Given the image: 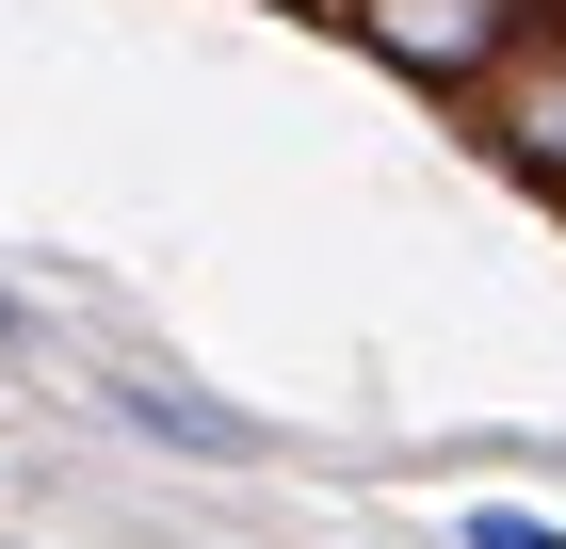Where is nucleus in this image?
<instances>
[{
  "label": "nucleus",
  "instance_id": "nucleus-3",
  "mask_svg": "<svg viewBox=\"0 0 566 549\" xmlns=\"http://www.w3.org/2000/svg\"><path fill=\"white\" fill-rule=\"evenodd\" d=\"M114 421H130L146 453H195V468H275V421H243V404H211V388H163V372L114 388Z\"/></svg>",
  "mask_w": 566,
  "mask_h": 549
},
{
  "label": "nucleus",
  "instance_id": "nucleus-2",
  "mask_svg": "<svg viewBox=\"0 0 566 549\" xmlns=\"http://www.w3.org/2000/svg\"><path fill=\"white\" fill-rule=\"evenodd\" d=\"M485 146H502V178H534V194H566V17H534L502 65L470 82Z\"/></svg>",
  "mask_w": 566,
  "mask_h": 549
},
{
  "label": "nucleus",
  "instance_id": "nucleus-5",
  "mask_svg": "<svg viewBox=\"0 0 566 549\" xmlns=\"http://www.w3.org/2000/svg\"><path fill=\"white\" fill-rule=\"evenodd\" d=\"M0 339H33V307H17V292H0Z\"/></svg>",
  "mask_w": 566,
  "mask_h": 549
},
{
  "label": "nucleus",
  "instance_id": "nucleus-6",
  "mask_svg": "<svg viewBox=\"0 0 566 549\" xmlns=\"http://www.w3.org/2000/svg\"><path fill=\"white\" fill-rule=\"evenodd\" d=\"M0 549H17V534H0Z\"/></svg>",
  "mask_w": 566,
  "mask_h": 549
},
{
  "label": "nucleus",
  "instance_id": "nucleus-4",
  "mask_svg": "<svg viewBox=\"0 0 566 549\" xmlns=\"http://www.w3.org/2000/svg\"><path fill=\"white\" fill-rule=\"evenodd\" d=\"M453 549H566L551 502H453Z\"/></svg>",
  "mask_w": 566,
  "mask_h": 549
},
{
  "label": "nucleus",
  "instance_id": "nucleus-1",
  "mask_svg": "<svg viewBox=\"0 0 566 549\" xmlns=\"http://www.w3.org/2000/svg\"><path fill=\"white\" fill-rule=\"evenodd\" d=\"M340 17H356V49H373L389 82H421V97H470L485 65H502V49H518L534 17H551V0H340Z\"/></svg>",
  "mask_w": 566,
  "mask_h": 549
}]
</instances>
